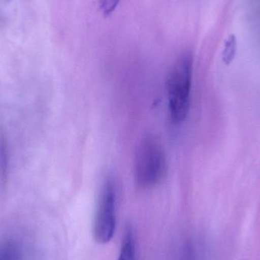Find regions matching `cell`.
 <instances>
[{
    "instance_id": "2",
    "label": "cell",
    "mask_w": 260,
    "mask_h": 260,
    "mask_svg": "<svg viewBox=\"0 0 260 260\" xmlns=\"http://www.w3.org/2000/svg\"><path fill=\"white\" fill-rule=\"evenodd\" d=\"M167 172L165 149L156 138L144 139L136 151L134 176L136 184L147 189L158 184Z\"/></svg>"
},
{
    "instance_id": "3",
    "label": "cell",
    "mask_w": 260,
    "mask_h": 260,
    "mask_svg": "<svg viewBox=\"0 0 260 260\" xmlns=\"http://www.w3.org/2000/svg\"><path fill=\"white\" fill-rule=\"evenodd\" d=\"M116 203L115 186L108 180L99 196L93 224V235L99 244H107L114 237L117 224Z\"/></svg>"
},
{
    "instance_id": "5",
    "label": "cell",
    "mask_w": 260,
    "mask_h": 260,
    "mask_svg": "<svg viewBox=\"0 0 260 260\" xmlns=\"http://www.w3.org/2000/svg\"><path fill=\"white\" fill-rule=\"evenodd\" d=\"M237 38L235 35H230L224 43V50L222 52V60L226 65H230L237 53Z\"/></svg>"
},
{
    "instance_id": "1",
    "label": "cell",
    "mask_w": 260,
    "mask_h": 260,
    "mask_svg": "<svg viewBox=\"0 0 260 260\" xmlns=\"http://www.w3.org/2000/svg\"><path fill=\"white\" fill-rule=\"evenodd\" d=\"M192 76V55L183 53L174 62L167 79L168 109L174 123H181L189 113Z\"/></svg>"
},
{
    "instance_id": "4",
    "label": "cell",
    "mask_w": 260,
    "mask_h": 260,
    "mask_svg": "<svg viewBox=\"0 0 260 260\" xmlns=\"http://www.w3.org/2000/svg\"><path fill=\"white\" fill-rule=\"evenodd\" d=\"M136 259L134 232L131 227H127L123 235L120 255L117 260H136Z\"/></svg>"
},
{
    "instance_id": "6",
    "label": "cell",
    "mask_w": 260,
    "mask_h": 260,
    "mask_svg": "<svg viewBox=\"0 0 260 260\" xmlns=\"http://www.w3.org/2000/svg\"><path fill=\"white\" fill-rule=\"evenodd\" d=\"M20 253L16 244L6 242L0 246V260H19Z\"/></svg>"
},
{
    "instance_id": "7",
    "label": "cell",
    "mask_w": 260,
    "mask_h": 260,
    "mask_svg": "<svg viewBox=\"0 0 260 260\" xmlns=\"http://www.w3.org/2000/svg\"><path fill=\"white\" fill-rule=\"evenodd\" d=\"M120 0H100V7L105 17H108L117 9Z\"/></svg>"
}]
</instances>
